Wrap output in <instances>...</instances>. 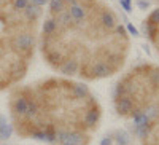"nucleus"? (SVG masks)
I'll list each match as a JSON object with an SVG mask.
<instances>
[{
	"instance_id": "1",
	"label": "nucleus",
	"mask_w": 159,
	"mask_h": 145,
	"mask_svg": "<svg viewBox=\"0 0 159 145\" xmlns=\"http://www.w3.org/2000/svg\"><path fill=\"white\" fill-rule=\"evenodd\" d=\"M56 142L61 145H84L86 136L81 131H64L56 129Z\"/></svg>"
},
{
	"instance_id": "2",
	"label": "nucleus",
	"mask_w": 159,
	"mask_h": 145,
	"mask_svg": "<svg viewBox=\"0 0 159 145\" xmlns=\"http://www.w3.org/2000/svg\"><path fill=\"white\" fill-rule=\"evenodd\" d=\"M29 97H30V96H27V89L22 91V94L15 96V99H13V102H11V110H13V113H15V116L24 118L25 110H27Z\"/></svg>"
},
{
	"instance_id": "3",
	"label": "nucleus",
	"mask_w": 159,
	"mask_h": 145,
	"mask_svg": "<svg viewBox=\"0 0 159 145\" xmlns=\"http://www.w3.org/2000/svg\"><path fill=\"white\" fill-rule=\"evenodd\" d=\"M99 118H100V110H99L97 102H96V104L89 105L88 112L84 113V116H83V124H84L86 128H89V129H94V128L97 126Z\"/></svg>"
},
{
	"instance_id": "4",
	"label": "nucleus",
	"mask_w": 159,
	"mask_h": 145,
	"mask_svg": "<svg viewBox=\"0 0 159 145\" xmlns=\"http://www.w3.org/2000/svg\"><path fill=\"white\" fill-rule=\"evenodd\" d=\"M115 105H116V112L119 115H130L134 110V99L129 96H123V97H116L115 99Z\"/></svg>"
},
{
	"instance_id": "5",
	"label": "nucleus",
	"mask_w": 159,
	"mask_h": 145,
	"mask_svg": "<svg viewBox=\"0 0 159 145\" xmlns=\"http://www.w3.org/2000/svg\"><path fill=\"white\" fill-rule=\"evenodd\" d=\"M70 93L75 99H86V97H89V88L83 83H72Z\"/></svg>"
},
{
	"instance_id": "6",
	"label": "nucleus",
	"mask_w": 159,
	"mask_h": 145,
	"mask_svg": "<svg viewBox=\"0 0 159 145\" xmlns=\"http://www.w3.org/2000/svg\"><path fill=\"white\" fill-rule=\"evenodd\" d=\"M130 116L134 118V124L135 128H140V126H145V124H150V120H148V116L143 113V110L140 109H134L130 113Z\"/></svg>"
},
{
	"instance_id": "7",
	"label": "nucleus",
	"mask_w": 159,
	"mask_h": 145,
	"mask_svg": "<svg viewBox=\"0 0 159 145\" xmlns=\"http://www.w3.org/2000/svg\"><path fill=\"white\" fill-rule=\"evenodd\" d=\"M115 136H116L115 139H116L118 145H129L130 143V137H129V134L126 133V131H118Z\"/></svg>"
},
{
	"instance_id": "8",
	"label": "nucleus",
	"mask_w": 159,
	"mask_h": 145,
	"mask_svg": "<svg viewBox=\"0 0 159 145\" xmlns=\"http://www.w3.org/2000/svg\"><path fill=\"white\" fill-rule=\"evenodd\" d=\"M13 134V126L5 123L2 128H0V140H8Z\"/></svg>"
},
{
	"instance_id": "9",
	"label": "nucleus",
	"mask_w": 159,
	"mask_h": 145,
	"mask_svg": "<svg viewBox=\"0 0 159 145\" xmlns=\"http://www.w3.org/2000/svg\"><path fill=\"white\" fill-rule=\"evenodd\" d=\"M157 112H159V110H157L156 105H147V109L143 110V113L148 116V120H150V121L154 120V118H157V115H159Z\"/></svg>"
},
{
	"instance_id": "10",
	"label": "nucleus",
	"mask_w": 159,
	"mask_h": 145,
	"mask_svg": "<svg viewBox=\"0 0 159 145\" xmlns=\"http://www.w3.org/2000/svg\"><path fill=\"white\" fill-rule=\"evenodd\" d=\"M135 129H137V136L140 139H145V137H148V134H150L151 124H145V126H140V128H135Z\"/></svg>"
},
{
	"instance_id": "11",
	"label": "nucleus",
	"mask_w": 159,
	"mask_h": 145,
	"mask_svg": "<svg viewBox=\"0 0 159 145\" xmlns=\"http://www.w3.org/2000/svg\"><path fill=\"white\" fill-rule=\"evenodd\" d=\"M119 2H121V5L126 11H130V0H119Z\"/></svg>"
},
{
	"instance_id": "12",
	"label": "nucleus",
	"mask_w": 159,
	"mask_h": 145,
	"mask_svg": "<svg viewBox=\"0 0 159 145\" xmlns=\"http://www.w3.org/2000/svg\"><path fill=\"white\" fill-rule=\"evenodd\" d=\"M111 143H113V139L108 137V136H107V137H103V139L100 140V145H111Z\"/></svg>"
},
{
	"instance_id": "13",
	"label": "nucleus",
	"mask_w": 159,
	"mask_h": 145,
	"mask_svg": "<svg viewBox=\"0 0 159 145\" xmlns=\"http://www.w3.org/2000/svg\"><path fill=\"white\" fill-rule=\"evenodd\" d=\"M10 82L8 80H5V78H2V77H0V89H2V88H5V85H8Z\"/></svg>"
},
{
	"instance_id": "14",
	"label": "nucleus",
	"mask_w": 159,
	"mask_h": 145,
	"mask_svg": "<svg viewBox=\"0 0 159 145\" xmlns=\"http://www.w3.org/2000/svg\"><path fill=\"white\" fill-rule=\"evenodd\" d=\"M5 123H7V118H5V116H3L2 113H0V128H2V126H3Z\"/></svg>"
},
{
	"instance_id": "15",
	"label": "nucleus",
	"mask_w": 159,
	"mask_h": 145,
	"mask_svg": "<svg viewBox=\"0 0 159 145\" xmlns=\"http://www.w3.org/2000/svg\"><path fill=\"white\" fill-rule=\"evenodd\" d=\"M127 29H129V32H130V34H134V35H137V30H135L134 27H132V26H127Z\"/></svg>"
}]
</instances>
